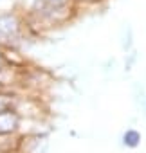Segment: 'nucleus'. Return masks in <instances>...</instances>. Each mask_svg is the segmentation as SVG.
Masks as SVG:
<instances>
[{
	"mask_svg": "<svg viewBox=\"0 0 146 153\" xmlns=\"http://www.w3.org/2000/svg\"><path fill=\"white\" fill-rule=\"evenodd\" d=\"M22 119H45V108L40 101V97L33 96H18L15 97L13 106Z\"/></svg>",
	"mask_w": 146,
	"mask_h": 153,
	"instance_id": "2",
	"label": "nucleus"
},
{
	"mask_svg": "<svg viewBox=\"0 0 146 153\" xmlns=\"http://www.w3.org/2000/svg\"><path fill=\"white\" fill-rule=\"evenodd\" d=\"M0 90H4V88H2V85H0Z\"/></svg>",
	"mask_w": 146,
	"mask_h": 153,
	"instance_id": "10",
	"label": "nucleus"
},
{
	"mask_svg": "<svg viewBox=\"0 0 146 153\" xmlns=\"http://www.w3.org/2000/svg\"><path fill=\"white\" fill-rule=\"evenodd\" d=\"M22 117L15 108L0 112V135H18Z\"/></svg>",
	"mask_w": 146,
	"mask_h": 153,
	"instance_id": "3",
	"label": "nucleus"
},
{
	"mask_svg": "<svg viewBox=\"0 0 146 153\" xmlns=\"http://www.w3.org/2000/svg\"><path fill=\"white\" fill-rule=\"evenodd\" d=\"M141 142H142V135L135 128H128L121 135V146L126 148V149H135V148L141 146Z\"/></svg>",
	"mask_w": 146,
	"mask_h": 153,
	"instance_id": "6",
	"label": "nucleus"
},
{
	"mask_svg": "<svg viewBox=\"0 0 146 153\" xmlns=\"http://www.w3.org/2000/svg\"><path fill=\"white\" fill-rule=\"evenodd\" d=\"M6 65V61H4V56H2V45H0V68H2Z\"/></svg>",
	"mask_w": 146,
	"mask_h": 153,
	"instance_id": "9",
	"label": "nucleus"
},
{
	"mask_svg": "<svg viewBox=\"0 0 146 153\" xmlns=\"http://www.w3.org/2000/svg\"><path fill=\"white\" fill-rule=\"evenodd\" d=\"M133 27L130 22H123L119 27V47L123 52L133 51Z\"/></svg>",
	"mask_w": 146,
	"mask_h": 153,
	"instance_id": "5",
	"label": "nucleus"
},
{
	"mask_svg": "<svg viewBox=\"0 0 146 153\" xmlns=\"http://www.w3.org/2000/svg\"><path fill=\"white\" fill-rule=\"evenodd\" d=\"M137 105H139V106H141V110H142V114H144V115H146V97H144V99H141V101H139V103H137Z\"/></svg>",
	"mask_w": 146,
	"mask_h": 153,
	"instance_id": "8",
	"label": "nucleus"
},
{
	"mask_svg": "<svg viewBox=\"0 0 146 153\" xmlns=\"http://www.w3.org/2000/svg\"><path fill=\"white\" fill-rule=\"evenodd\" d=\"M25 34H27L25 20L18 9L0 13V45L18 47V43L25 38Z\"/></svg>",
	"mask_w": 146,
	"mask_h": 153,
	"instance_id": "1",
	"label": "nucleus"
},
{
	"mask_svg": "<svg viewBox=\"0 0 146 153\" xmlns=\"http://www.w3.org/2000/svg\"><path fill=\"white\" fill-rule=\"evenodd\" d=\"M2 56H4V61H6L7 67L18 68V70H24L27 67V58L18 51V47L2 45Z\"/></svg>",
	"mask_w": 146,
	"mask_h": 153,
	"instance_id": "4",
	"label": "nucleus"
},
{
	"mask_svg": "<svg viewBox=\"0 0 146 153\" xmlns=\"http://www.w3.org/2000/svg\"><path fill=\"white\" fill-rule=\"evenodd\" d=\"M137 59H139V56H137V52H135V51H130V52H126V59H124V70H126V72H128V70H132Z\"/></svg>",
	"mask_w": 146,
	"mask_h": 153,
	"instance_id": "7",
	"label": "nucleus"
}]
</instances>
